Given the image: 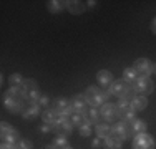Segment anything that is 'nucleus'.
Instances as JSON below:
<instances>
[{
  "instance_id": "1",
  "label": "nucleus",
  "mask_w": 156,
  "mask_h": 149,
  "mask_svg": "<svg viewBox=\"0 0 156 149\" xmlns=\"http://www.w3.org/2000/svg\"><path fill=\"white\" fill-rule=\"evenodd\" d=\"M25 98L22 88H9L2 96V104L9 113L12 114H22V111L25 109Z\"/></svg>"
},
{
  "instance_id": "2",
  "label": "nucleus",
  "mask_w": 156,
  "mask_h": 149,
  "mask_svg": "<svg viewBox=\"0 0 156 149\" xmlns=\"http://www.w3.org/2000/svg\"><path fill=\"white\" fill-rule=\"evenodd\" d=\"M108 93L111 96H116L118 99L120 98H126V99H129L131 101L133 98H135V89H133V86L129 83H126V81L121 78V80H116V81H113L111 83V86L108 88Z\"/></svg>"
},
{
  "instance_id": "3",
  "label": "nucleus",
  "mask_w": 156,
  "mask_h": 149,
  "mask_svg": "<svg viewBox=\"0 0 156 149\" xmlns=\"http://www.w3.org/2000/svg\"><path fill=\"white\" fill-rule=\"evenodd\" d=\"M83 95H85V98H87V101L91 108H98V106H103V104L106 103L110 93H106L105 89H101L98 86H88L85 89Z\"/></svg>"
},
{
  "instance_id": "4",
  "label": "nucleus",
  "mask_w": 156,
  "mask_h": 149,
  "mask_svg": "<svg viewBox=\"0 0 156 149\" xmlns=\"http://www.w3.org/2000/svg\"><path fill=\"white\" fill-rule=\"evenodd\" d=\"M22 93H23V98L28 104H37L40 99V89H38V83H37L33 78H28V80L23 81L22 85Z\"/></svg>"
},
{
  "instance_id": "5",
  "label": "nucleus",
  "mask_w": 156,
  "mask_h": 149,
  "mask_svg": "<svg viewBox=\"0 0 156 149\" xmlns=\"http://www.w3.org/2000/svg\"><path fill=\"white\" fill-rule=\"evenodd\" d=\"M73 128H75V124L72 123L70 116H58L57 123H55L53 128H51V131L57 134V136H65L66 137L73 131Z\"/></svg>"
},
{
  "instance_id": "6",
  "label": "nucleus",
  "mask_w": 156,
  "mask_h": 149,
  "mask_svg": "<svg viewBox=\"0 0 156 149\" xmlns=\"http://www.w3.org/2000/svg\"><path fill=\"white\" fill-rule=\"evenodd\" d=\"M0 136H2V143L3 144H15L20 141V134L13 126H10L7 121H2V131H0Z\"/></svg>"
},
{
  "instance_id": "7",
  "label": "nucleus",
  "mask_w": 156,
  "mask_h": 149,
  "mask_svg": "<svg viewBox=\"0 0 156 149\" xmlns=\"http://www.w3.org/2000/svg\"><path fill=\"white\" fill-rule=\"evenodd\" d=\"M116 108H118V113H120V118L123 119V121H133V119H136V111L133 109L131 106V101L126 98H120L116 103Z\"/></svg>"
},
{
  "instance_id": "8",
  "label": "nucleus",
  "mask_w": 156,
  "mask_h": 149,
  "mask_svg": "<svg viewBox=\"0 0 156 149\" xmlns=\"http://www.w3.org/2000/svg\"><path fill=\"white\" fill-rule=\"evenodd\" d=\"M111 134H115L116 137H120L121 141H126L133 136L131 126H129L128 121H123V119H118L113 126H111Z\"/></svg>"
},
{
  "instance_id": "9",
  "label": "nucleus",
  "mask_w": 156,
  "mask_h": 149,
  "mask_svg": "<svg viewBox=\"0 0 156 149\" xmlns=\"http://www.w3.org/2000/svg\"><path fill=\"white\" fill-rule=\"evenodd\" d=\"M131 147L133 149H154V139L148 133L136 134V136L133 137Z\"/></svg>"
},
{
  "instance_id": "10",
  "label": "nucleus",
  "mask_w": 156,
  "mask_h": 149,
  "mask_svg": "<svg viewBox=\"0 0 156 149\" xmlns=\"http://www.w3.org/2000/svg\"><path fill=\"white\" fill-rule=\"evenodd\" d=\"M100 114H101V119L106 123H116L118 118H120V113H118L116 104L113 103H105L101 108H100Z\"/></svg>"
},
{
  "instance_id": "11",
  "label": "nucleus",
  "mask_w": 156,
  "mask_h": 149,
  "mask_svg": "<svg viewBox=\"0 0 156 149\" xmlns=\"http://www.w3.org/2000/svg\"><path fill=\"white\" fill-rule=\"evenodd\" d=\"M51 109H53L58 116H72V114H73L70 99H65V98L53 99V103H51Z\"/></svg>"
},
{
  "instance_id": "12",
  "label": "nucleus",
  "mask_w": 156,
  "mask_h": 149,
  "mask_svg": "<svg viewBox=\"0 0 156 149\" xmlns=\"http://www.w3.org/2000/svg\"><path fill=\"white\" fill-rule=\"evenodd\" d=\"M133 89H135V93H140V95H150L154 89V83L150 76H140L136 83L133 85Z\"/></svg>"
},
{
  "instance_id": "13",
  "label": "nucleus",
  "mask_w": 156,
  "mask_h": 149,
  "mask_svg": "<svg viewBox=\"0 0 156 149\" xmlns=\"http://www.w3.org/2000/svg\"><path fill=\"white\" fill-rule=\"evenodd\" d=\"M133 68L136 70L140 76H150L151 73H154V65L148 58H138L133 65Z\"/></svg>"
},
{
  "instance_id": "14",
  "label": "nucleus",
  "mask_w": 156,
  "mask_h": 149,
  "mask_svg": "<svg viewBox=\"0 0 156 149\" xmlns=\"http://www.w3.org/2000/svg\"><path fill=\"white\" fill-rule=\"evenodd\" d=\"M70 104H72L73 113H81V114H83L85 111L88 109V106H90L88 101H87V98H85V95H75V96H72Z\"/></svg>"
},
{
  "instance_id": "15",
  "label": "nucleus",
  "mask_w": 156,
  "mask_h": 149,
  "mask_svg": "<svg viewBox=\"0 0 156 149\" xmlns=\"http://www.w3.org/2000/svg\"><path fill=\"white\" fill-rule=\"evenodd\" d=\"M22 116H23V119H28V121L37 119L38 116H42V108L38 104H27L25 109L22 111Z\"/></svg>"
},
{
  "instance_id": "16",
  "label": "nucleus",
  "mask_w": 156,
  "mask_h": 149,
  "mask_svg": "<svg viewBox=\"0 0 156 149\" xmlns=\"http://www.w3.org/2000/svg\"><path fill=\"white\" fill-rule=\"evenodd\" d=\"M96 81H98V83L103 86V89H105V88H110L111 83L115 81L113 73L108 71V70H100V71L96 73Z\"/></svg>"
},
{
  "instance_id": "17",
  "label": "nucleus",
  "mask_w": 156,
  "mask_h": 149,
  "mask_svg": "<svg viewBox=\"0 0 156 149\" xmlns=\"http://www.w3.org/2000/svg\"><path fill=\"white\" fill-rule=\"evenodd\" d=\"M83 116H85V121L90 123V124H98V123H101V114H100V109H96V108L87 109L83 113Z\"/></svg>"
},
{
  "instance_id": "18",
  "label": "nucleus",
  "mask_w": 156,
  "mask_h": 149,
  "mask_svg": "<svg viewBox=\"0 0 156 149\" xmlns=\"http://www.w3.org/2000/svg\"><path fill=\"white\" fill-rule=\"evenodd\" d=\"M131 106H133V109L138 113V111H143V109H146V106H148V98L144 95H135V98L131 99Z\"/></svg>"
},
{
  "instance_id": "19",
  "label": "nucleus",
  "mask_w": 156,
  "mask_h": 149,
  "mask_svg": "<svg viewBox=\"0 0 156 149\" xmlns=\"http://www.w3.org/2000/svg\"><path fill=\"white\" fill-rule=\"evenodd\" d=\"M57 119H58V114L55 113L51 108L42 111V121L45 123V124H48V126H51V128H53V124L57 123Z\"/></svg>"
},
{
  "instance_id": "20",
  "label": "nucleus",
  "mask_w": 156,
  "mask_h": 149,
  "mask_svg": "<svg viewBox=\"0 0 156 149\" xmlns=\"http://www.w3.org/2000/svg\"><path fill=\"white\" fill-rule=\"evenodd\" d=\"M66 9H68L70 13H73V15H80V13L85 12V5L80 0H68V2H66Z\"/></svg>"
},
{
  "instance_id": "21",
  "label": "nucleus",
  "mask_w": 156,
  "mask_h": 149,
  "mask_svg": "<svg viewBox=\"0 0 156 149\" xmlns=\"http://www.w3.org/2000/svg\"><path fill=\"white\" fill-rule=\"evenodd\" d=\"M96 137H101V139H106L108 136H111V126L106 124V123H98L95 128Z\"/></svg>"
},
{
  "instance_id": "22",
  "label": "nucleus",
  "mask_w": 156,
  "mask_h": 149,
  "mask_svg": "<svg viewBox=\"0 0 156 149\" xmlns=\"http://www.w3.org/2000/svg\"><path fill=\"white\" fill-rule=\"evenodd\" d=\"M129 126H131V131L133 134H141V133H146V121H143V119H133V121H129Z\"/></svg>"
},
{
  "instance_id": "23",
  "label": "nucleus",
  "mask_w": 156,
  "mask_h": 149,
  "mask_svg": "<svg viewBox=\"0 0 156 149\" xmlns=\"http://www.w3.org/2000/svg\"><path fill=\"white\" fill-rule=\"evenodd\" d=\"M138 78H140V74L136 73L135 68H126V70H123V80L126 81V83H129L131 86L136 83V80H138Z\"/></svg>"
},
{
  "instance_id": "24",
  "label": "nucleus",
  "mask_w": 156,
  "mask_h": 149,
  "mask_svg": "<svg viewBox=\"0 0 156 149\" xmlns=\"http://www.w3.org/2000/svg\"><path fill=\"white\" fill-rule=\"evenodd\" d=\"M121 144H123V141L120 139V137H116L115 134H111L105 139V147L106 149H121Z\"/></svg>"
},
{
  "instance_id": "25",
  "label": "nucleus",
  "mask_w": 156,
  "mask_h": 149,
  "mask_svg": "<svg viewBox=\"0 0 156 149\" xmlns=\"http://www.w3.org/2000/svg\"><path fill=\"white\" fill-rule=\"evenodd\" d=\"M47 9L50 10L51 13H58V12H62L63 9H66V2H62V0H51V2L47 3Z\"/></svg>"
},
{
  "instance_id": "26",
  "label": "nucleus",
  "mask_w": 156,
  "mask_h": 149,
  "mask_svg": "<svg viewBox=\"0 0 156 149\" xmlns=\"http://www.w3.org/2000/svg\"><path fill=\"white\" fill-rule=\"evenodd\" d=\"M23 76H22L20 73H13L10 74L9 78V83H10V88H22V85H23Z\"/></svg>"
},
{
  "instance_id": "27",
  "label": "nucleus",
  "mask_w": 156,
  "mask_h": 149,
  "mask_svg": "<svg viewBox=\"0 0 156 149\" xmlns=\"http://www.w3.org/2000/svg\"><path fill=\"white\" fill-rule=\"evenodd\" d=\"M70 144H68V139H66L65 136H57L53 139V143H51V147L53 149H66Z\"/></svg>"
},
{
  "instance_id": "28",
  "label": "nucleus",
  "mask_w": 156,
  "mask_h": 149,
  "mask_svg": "<svg viewBox=\"0 0 156 149\" xmlns=\"http://www.w3.org/2000/svg\"><path fill=\"white\" fill-rule=\"evenodd\" d=\"M78 133H80V136H83V137L91 136V133H93V129H91V124H90V123H83V124L78 128Z\"/></svg>"
},
{
  "instance_id": "29",
  "label": "nucleus",
  "mask_w": 156,
  "mask_h": 149,
  "mask_svg": "<svg viewBox=\"0 0 156 149\" xmlns=\"http://www.w3.org/2000/svg\"><path fill=\"white\" fill-rule=\"evenodd\" d=\"M70 119H72V123L76 126V128H80L83 123H87V121H85V116L81 113H73L72 116H70Z\"/></svg>"
},
{
  "instance_id": "30",
  "label": "nucleus",
  "mask_w": 156,
  "mask_h": 149,
  "mask_svg": "<svg viewBox=\"0 0 156 149\" xmlns=\"http://www.w3.org/2000/svg\"><path fill=\"white\" fill-rule=\"evenodd\" d=\"M37 104H38L42 109H48V108H50V98H48V96H45V95H42Z\"/></svg>"
},
{
  "instance_id": "31",
  "label": "nucleus",
  "mask_w": 156,
  "mask_h": 149,
  "mask_svg": "<svg viewBox=\"0 0 156 149\" xmlns=\"http://www.w3.org/2000/svg\"><path fill=\"white\" fill-rule=\"evenodd\" d=\"M15 149H32V141L28 139H20L15 144Z\"/></svg>"
},
{
  "instance_id": "32",
  "label": "nucleus",
  "mask_w": 156,
  "mask_h": 149,
  "mask_svg": "<svg viewBox=\"0 0 156 149\" xmlns=\"http://www.w3.org/2000/svg\"><path fill=\"white\" fill-rule=\"evenodd\" d=\"M103 141H105V139H101V137H96V139L93 141V144H91V146H93V149H98V147L103 144Z\"/></svg>"
},
{
  "instance_id": "33",
  "label": "nucleus",
  "mask_w": 156,
  "mask_h": 149,
  "mask_svg": "<svg viewBox=\"0 0 156 149\" xmlns=\"http://www.w3.org/2000/svg\"><path fill=\"white\" fill-rule=\"evenodd\" d=\"M50 129H51V126H48V124H45V123H43V126L40 128V131H42V133H48Z\"/></svg>"
},
{
  "instance_id": "34",
  "label": "nucleus",
  "mask_w": 156,
  "mask_h": 149,
  "mask_svg": "<svg viewBox=\"0 0 156 149\" xmlns=\"http://www.w3.org/2000/svg\"><path fill=\"white\" fill-rule=\"evenodd\" d=\"M2 149H15V146L13 144H3L2 143Z\"/></svg>"
},
{
  "instance_id": "35",
  "label": "nucleus",
  "mask_w": 156,
  "mask_h": 149,
  "mask_svg": "<svg viewBox=\"0 0 156 149\" xmlns=\"http://www.w3.org/2000/svg\"><path fill=\"white\" fill-rule=\"evenodd\" d=\"M151 32H153L154 35H156V18H154L153 22H151Z\"/></svg>"
},
{
  "instance_id": "36",
  "label": "nucleus",
  "mask_w": 156,
  "mask_h": 149,
  "mask_svg": "<svg viewBox=\"0 0 156 149\" xmlns=\"http://www.w3.org/2000/svg\"><path fill=\"white\" fill-rule=\"evenodd\" d=\"M47 149H53V147H51V146H47Z\"/></svg>"
},
{
  "instance_id": "37",
  "label": "nucleus",
  "mask_w": 156,
  "mask_h": 149,
  "mask_svg": "<svg viewBox=\"0 0 156 149\" xmlns=\"http://www.w3.org/2000/svg\"><path fill=\"white\" fill-rule=\"evenodd\" d=\"M154 73H156V63H154Z\"/></svg>"
},
{
  "instance_id": "38",
  "label": "nucleus",
  "mask_w": 156,
  "mask_h": 149,
  "mask_svg": "<svg viewBox=\"0 0 156 149\" xmlns=\"http://www.w3.org/2000/svg\"><path fill=\"white\" fill-rule=\"evenodd\" d=\"M66 149H73V147H72V146H68V147H66Z\"/></svg>"
}]
</instances>
